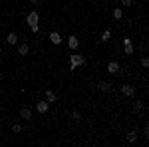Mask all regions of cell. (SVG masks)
<instances>
[{"mask_svg":"<svg viewBox=\"0 0 149 147\" xmlns=\"http://www.w3.org/2000/svg\"><path fill=\"white\" fill-rule=\"evenodd\" d=\"M6 42H8V44H10V46H14V44H16V42H18V36L14 34V32H10V34L6 36Z\"/></svg>","mask_w":149,"mask_h":147,"instance_id":"9","label":"cell"},{"mask_svg":"<svg viewBox=\"0 0 149 147\" xmlns=\"http://www.w3.org/2000/svg\"><path fill=\"white\" fill-rule=\"evenodd\" d=\"M30 2H38V0H30Z\"/></svg>","mask_w":149,"mask_h":147,"instance_id":"23","label":"cell"},{"mask_svg":"<svg viewBox=\"0 0 149 147\" xmlns=\"http://www.w3.org/2000/svg\"><path fill=\"white\" fill-rule=\"evenodd\" d=\"M38 20H40V16H38V12H30V14L26 16V22L30 24V26H32V24H38Z\"/></svg>","mask_w":149,"mask_h":147,"instance_id":"3","label":"cell"},{"mask_svg":"<svg viewBox=\"0 0 149 147\" xmlns=\"http://www.w3.org/2000/svg\"><path fill=\"white\" fill-rule=\"evenodd\" d=\"M143 109V103L141 102H135V111H141Z\"/></svg>","mask_w":149,"mask_h":147,"instance_id":"18","label":"cell"},{"mask_svg":"<svg viewBox=\"0 0 149 147\" xmlns=\"http://www.w3.org/2000/svg\"><path fill=\"white\" fill-rule=\"evenodd\" d=\"M109 88H111L109 82H100V84H97V90L100 91H109Z\"/></svg>","mask_w":149,"mask_h":147,"instance_id":"8","label":"cell"},{"mask_svg":"<svg viewBox=\"0 0 149 147\" xmlns=\"http://www.w3.org/2000/svg\"><path fill=\"white\" fill-rule=\"evenodd\" d=\"M121 16H123V12H121V8H115V10H113V18H115V20H119Z\"/></svg>","mask_w":149,"mask_h":147,"instance_id":"15","label":"cell"},{"mask_svg":"<svg viewBox=\"0 0 149 147\" xmlns=\"http://www.w3.org/2000/svg\"><path fill=\"white\" fill-rule=\"evenodd\" d=\"M125 54H133V46L131 44H125Z\"/></svg>","mask_w":149,"mask_h":147,"instance_id":"17","label":"cell"},{"mask_svg":"<svg viewBox=\"0 0 149 147\" xmlns=\"http://www.w3.org/2000/svg\"><path fill=\"white\" fill-rule=\"evenodd\" d=\"M86 64V58L80 56V54H72L70 56V66H72V70L74 68H78V66H84Z\"/></svg>","mask_w":149,"mask_h":147,"instance_id":"1","label":"cell"},{"mask_svg":"<svg viewBox=\"0 0 149 147\" xmlns=\"http://www.w3.org/2000/svg\"><path fill=\"white\" fill-rule=\"evenodd\" d=\"M46 100H48V103H50V102H56V100H58V95H56V91H52V90H48V91H46Z\"/></svg>","mask_w":149,"mask_h":147,"instance_id":"10","label":"cell"},{"mask_svg":"<svg viewBox=\"0 0 149 147\" xmlns=\"http://www.w3.org/2000/svg\"><path fill=\"white\" fill-rule=\"evenodd\" d=\"M72 117H74V119H76V121H78V119H80L81 115H80V111H72Z\"/></svg>","mask_w":149,"mask_h":147,"instance_id":"20","label":"cell"},{"mask_svg":"<svg viewBox=\"0 0 149 147\" xmlns=\"http://www.w3.org/2000/svg\"><path fill=\"white\" fill-rule=\"evenodd\" d=\"M141 66H143V68H149V60H147V58L141 60Z\"/></svg>","mask_w":149,"mask_h":147,"instance_id":"19","label":"cell"},{"mask_svg":"<svg viewBox=\"0 0 149 147\" xmlns=\"http://www.w3.org/2000/svg\"><path fill=\"white\" fill-rule=\"evenodd\" d=\"M121 93L127 95V98H131V95H135V88L133 86H121Z\"/></svg>","mask_w":149,"mask_h":147,"instance_id":"4","label":"cell"},{"mask_svg":"<svg viewBox=\"0 0 149 147\" xmlns=\"http://www.w3.org/2000/svg\"><path fill=\"white\" fill-rule=\"evenodd\" d=\"M119 64H117V62H109V64H107V72H109V74H117V72H119Z\"/></svg>","mask_w":149,"mask_h":147,"instance_id":"6","label":"cell"},{"mask_svg":"<svg viewBox=\"0 0 149 147\" xmlns=\"http://www.w3.org/2000/svg\"><path fill=\"white\" fill-rule=\"evenodd\" d=\"M48 38H50V42H52V44H62V36H60V34H58V32H52V34H50V36H48Z\"/></svg>","mask_w":149,"mask_h":147,"instance_id":"5","label":"cell"},{"mask_svg":"<svg viewBox=\"0 0 149 147\" xmlns=\"http://www.w3.org/2000/svg\"><path fill=\"white\" fill-rule=\"evenodd\" d=\"M48 107H50V103H48V102H38V105H36V109H38L40 113H46Z\"/></svg>","mask_w":149,"mask_h":147,"instance_id":"7","label":"cell"},{"mask_svg":"<svg viewBox=\"0 0 149 147\" xmlns=\"http://www.w3.org/2000/svg\"><path fill=\"white\" fill-rule=\"evenodd\" d=\"M28 52H30V48H28V44H20V46H18V54H20V56H26Z\"/></svg>","mask_w":149,"mask_h":147,"instance_id":"11","label":"cell"},{"mask_svg":"<svg viewBox=\"0 0 149 147\" xmlns=\"http://www.w3.org/2000/svg\"><path fill=\"white\" fill-rule=\"evenodd\" d=\"M30 28H32V32H38V30H40V26H38V24H32Z\"/></svg>","mask_w":149,"mask_h":147,"instance_id":"22","label":"cell"},{"mask_svg":"<svg viewBox=\"0 0 149 147\" xmlns=\"http://www.w3.org/2000/svg\"><path fill=\"white\" fill-rule=\"evenodd\" d=\"M68 46H70V50H78V48H80V40H78L76 36H70L68 38Z\"/></svg>","mask_w":149,"mask_h":147,"instance_id":"2","label":"cell"},{"mask_svg":"<svg viewBox=\"0 0 149 147\" xmlns=\"http://www.w3.org/2000/svg\"><path fill=\"white\" fill-rule=\"evenodd\" d=\"M12 131H14V133H20V131H22V127H20L18 123H14V125H12Z\"/></svg>","mask_w":149,"mask_h":147,"instance_id":"16","label":"cell"},{"mask_svg":"<svg viewBox=\"0 0 149 147\" xmlns=\"http://www.w3.org/2000/svg\"><path fill=\"white\" fill-rule=\"evenodd\" d=\"M121 4H123V6H131V4H133V0H121Z\"/></svg>","mask_w":149,"mask_h":147,"instance_id":"21","label":"cell"},{"mask_svg":"<svg viewBox=\"0 0 149 147\" xmlns=\"http://www.w3.org/2000/svg\"><path fill=\"white\" fill-rule=\"evenodd\" d=\"M20 117H24V119H30V117H32V111H30L28 107H22V109H20Z\"/></svg>","mask_w":149,"mask_h":147,"instance_id":"12","label":"cell"},{"mask_svg":"<svg viewBox=\"0 0 149 147\" xmlns=\"http://www.w3.org/2000/svg\"><path fill=\"white\" fill-rule=\"evenodd\" d=\"M109 36H111V30H109V28H105V30L102 32V42H107V40H109Z\"/></svg>","mask_w":149,"mask_h":147,"instance_id":"14","label":"cell"},{"mask_svg":"<svg viewBox=\"0 0 149 147\" xmlns=\"http://www.w3.org/2000/svg\"><path fill=\"white\" fill-rule=\"evenodd\" d=\"M127 141L129 143H135L137 141V131H127Z\"/></svg>","mask_w":149,"mask_h":147,"instance_id":"13","label":"cell"}]
</instances>
